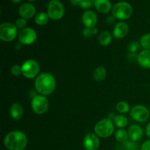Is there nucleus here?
Listing matches in <instances>:
<instances>
[{
	"label": "nucleus",
	"mask_w": 150,
	"mask_h": 150,
	"mask_svg": "<svg viewBox=\"0 0 150 150\" xmlns=\"http://www.w3.org/2000/svg\"><path fill=\"white\" fill-rule=\"evenodd\" d=\"M57 86L55 78L49 73L39 74L35 82V87L37 92L41 95H49L54 92Z\"/></svg>",
	"instance_id": "1"
},
{
	"label": "nucleus",
	"mask_w": 150,
	"mask_h": 150,
	"mask_svg": "<svg viewBox=\"0 0 150 150\" xmlns=\"http://www.w3.org/2000/svg\"><path fill=\"white\" fill-rule=\"evenodd\" d=\"M26 134L20 130H13L5 136L4 144L9 150H23L27 146Z\"/></svg>",
	"instance_id": "2"
},
{
	"label": "nucleus",
	"mask_w": 150,
	"mask_h": 150,
	"mask_svg": "<svg viewBox=\"0 0 150 150\" xmlns=\"http://www.w3.org/2000/svg\"><path fill=\"white\" fill-rule=\"evenodd\" d=\"M114 122L110 118L103 119L95 125V133L103 139L110 137L114 131Z\"/></svg>",
	"instance_id": "3"
},
{
	"label": "nucleus",
	"mask_w": 150,
	"mask_h": 150,
	"mask_svg": "<svg viewBox=\"0 0 150 150\" xmlns=\"http://www.w3.org/2000/svg\"><path fill=\"white\" fill-rule=\"evenodd\" d=\"M112 16L119 20H127L133 14V7L127 1H120L114 4L111 10Z\"/></svg>",
	"instance_id": "4"
},
{
	"label": "nucleus",
	"mask_w": 150,
	"mask_h": 150,
	"mask_svg": "<svg viewBox=\"0 0 150 150\" xmlns=\"http://www.w3.org/2000/svg\"><path fill=\"white\" fill-rule=\"evenodd\" d=\"M18 35V29L15 23L4 22L0 25V39L4 42H12Z\"/></svg>",
	"instance_id": "5"
},
{
	"label": "nucleus",
	"mask_w": 150,
	"mask_h": 150,
	"mask_svg": "<svg viewBox=\"0 0 150 150\" xmlns=\"http://www.w3.org/2000/svg\"><path fill=\"white\" fill-rule=\"evenodd\" d=\"M21 67L22 75L26 79H32L39 76L40 67L39 63L35 59L26 60L23 63Z\"/></svg>",
	"instance_id": "6"
},
{
	"label": "nucleus",
	"mask_w": 150,
	"mask_h": 150,
	"mask_svg": "<svg viewBox=\"0 0 150 150\" xmlns=\"http://www.w3.org/2000/svg\"><path fill=\"white\" fill-rule=\"evenodd\" d=\"M65 13L64 5L59 0H51L48 4L47 13L51 19L59 20L62 18Z\"/></svg>",
	"instance_id": "7"
},
{
	"label": "nucleus",
	"mask_w": 150,
	"mask_h": 150,
	"mask_svg": "<svg viewBox=\"0 0 150 150\" xmlns=\"http://www.w3.org/2000/svg\"><path fill=\"white\" fill-rule=\"evenodd\" d=\"M31 106L34 113L40 115V114H45L48 111V107H49V102L44 95H35L32 100Z\"/></svg>",
	"instance_id": "8"
},
{
	"label": "nucleus",
	"mask_w": 150,
	"mask_h": 150,
	"mask_svg": "<svg viewBox=\"0 0 150 150\" xmlns=\"http://www.w3.org/2000/svg\"><path fill=\"white\" fill-rule=\"evenodd\" d=\"M38 35L35 29L30 27H26L21 29L18 35V39L21 45H32L36 41Z\"/></svg>",
	"instance_id": "9"
},
{
	"label": "nucleus",
	"mask_w": 150,
	"mask_h": 150,
	"mask_svg": "<svg viewBox=\"0 0 150 150\" xmlns=\"http://www.w3.org/2000/svg\"><path fill=\"white\" fill-rule=\"evenodd\" d=\"M130 117L138 122H144L149 117V111L143 105H136L130 111Z\"/></svg>",
	"instance_id": "10"
},
{
	"label": "nucleus",
	"mask_w": 150,
	"mask_h": 150,
	"mask_svg": "<svg viewBox=\"0 0 150 150\" xmlns=\"http://www.w3.org/2000/svg\"><path fill=\"white\" fill-rule=\"evenodd\" d=\"M100 142L99 136L95 133H90L85 136L83 142V148L85 150H97L99 148Z\"/></svg>",
	"instance_id": "11"
},
{
	"label": "nucleus",
	"mask_w": 150,
	"mask_h": 150,
	"mask_svg": "<svg viewBox=\"0 0 150 150\" xmlns=\"http://www.w3.org/2000/svg\"><path fill=\"white\" fill-rule=\"evenodd\" d=\"M81 21L86 28H94L98 23L96 13L92 10H86L82 14Z\"/></svg>",
	"instance_id": "12"
},
{
	"label": "nucleus",
	"mask_w": 150,
	"mask_h": 150,
	"mask_svg": "<svg viewBox=\"0 0 150 150\" xmlns=\"http://www.w3.org/2000/svg\"><path fill=\"white\" fill-rule=\"evenodd\" d=\"M18 13L21 17L23 18H31L35 15L36 8L33 4H30V3H25L19 7Z\"/></svg>",
	"instance_id": "13"
},
{
	"label": "nucleus",
	"mask_w": 150,
	"mask_h": 150,
	"mask_svg": "<svg viewBox=\"0 0 150 150\" xmlns=\"http://www.w3.org/2000/svg\"><path fill=\"white\" fill-rule=\"evenodd\" d=\"M129 32V26L125 22H119L115 25L113 30V35L116 38L122 39L125 38Z\"/></svg>",
	"instance_id": "14"
},
{
	"label": "nucleus",
	"mask_w": 150,
	"mask_h": 150,
	"mask_svg": "<svg viewBox=\"0 0 150 150\" xmlns=\"http://www.w3.org/2000/svg\"><path fill=\"white\" fill-rule=\"evenodd\" d=\"M127 132H128L129 139H130V141H133L135 142L140 140L144 134L142 127L138 125H133L130 126Z\"/></svg>",
	"instance_id": "15"
},
{
	"label": "nucleus",
	"mask_w": 150,
	"mask_h": 150,
	"mask_svg": "<svg viewBox=\"0 0 150 150\" xmlns=\"http://www.w3.org/2000/svg\"><path fill=\"white\" fill-rule=\"evenodd\" d=\"M10 116L13 120H19L23 115V108L19 103H14L10 107Z\"/></svg>",
	"instance_id": "16"
},
{
	"label": "nucleus",
	"mask_w": 150,
	"mask_h": 150,
	"mask_svg": "<svg viewBox=\"0 0 150 150\" xmlns=\"http://www.w3.org/2000/svg\"><path fill=\"white\" fill-rule=\"evenodd\" d=\"M137 61L141 67L150 69V50H144L139 53Z\"/></svg>",
	"instance_id": "17"
},
{
	"label": "nucleus",
	"mask_w": 150,
	"mask_h": 150,
	"mask_svg": "<svg viewBox=\"0 0 150 150\" xmlns=\"http://www.w3.org/2000/svg\"><path fill=\"white\" fill-rule=\"evenodd\" d=\"M95 7L96 10L100 13H108L111 10H112L111 7V2L110 0H95Z\"/></svg>",
	"instance_id": "18"
},
{
	"label": "nucleus",
	"mask_w": 150,
	"mask_h": 150,
	"mask_svg": "<svg viewBox=\"0 0 150 150\" xmlns=\"http://www.w3.org/2000/svg\"><path fill=\"white\" fill-rule=\"evenodd\" d=\"M107 76L106 69L103 66H99L93 72V78L96 81L100 82L105 79Z\"/></svg>",
	"instance_id": "19"
},
{
	"label": "nucleus",
	"mask_w": 150,
	"mask_h": 150,
	"mask_svg": "<svg viewBox=\"0 0 150 150\" xmlns=\"http://www.w3.org/2000/svg\"><path fill=\"white\" fill-rule=\"evenodd\" d=\"M112 40L111 33L108 31H103L101 32L98 37V42L102 46H107L109 45Z\"/></svg>",
	"instance_id": "20"
},
{
	"label": "nucleus",
	"mask_w": 150,
	"mask_h": 150,
	"mask_svg": "<svg viewBox=\"0 0 150 150\" xmlns=\"http://www.w3.org/2000/svg\"><path fill=\"white\" fill-rule=\"evenodd\" d=\"M115 139L119 143H125L126 142L128 141L129 139L128 132L126 131V130L123 128L118 129L115 133Z\"/></svg>",
	"instance_id": "21"
},
{
	"label": "nucleus",
	"mask_w": 150,
	"mask_h": 150,
	"mask_svg": "<svg viewBox=\"0 0 150 150\" xmlns=\"http://www.w3.org/2000/svg\"><path fill=\"white\" fill-rule=\"evenodd\" d=\"M49 16H48V13H44V12H41V13H38L35 16V21L36 24L38 26H44V25L47 24L49 20Z\"/></svg>",
	"instance_id": "22"
},
{
	"label": "nucleus",
	"mask_w": 150,
	"mask_h": 150,
	"mask_svg": "<svg viewBox=\"0 0 150 150\" xmlns=\"http://www.w3.org/2000/svg\"><path fill=\"white\" fill-rule=\"evenodd\" d=\"M114 123L119 128H124L127 125L128 120H127V117L120 114V115L114 116Z\"/></svg>",
	"instance_id": "23"
},
{
	"label": "nucleus",
	"mask_w": 150,
	"mask_h": 150,
	"mask_svg": "<svg viewBox=\"0 0 150 150\" xmlns=\"http://www.w3.org/2000/svg\"><path fill=\"white\" fill-rule=\"evenodd\" d=\"M116 108L120 114H126L130 111V105L125 101H120L117 104Z\"/></svg>",
	"instance_id": "24"
},
{
	"label": "nucleus",
	"mask_w": 150,
	"mask_h": 150,
	"mask_svg": "<svg viewBox=\"0 0 150 150\" xmlns=\"http://www.w3.org/2000/svg\"><path fill=\"white\" fill-rule=\"evenodd\" d=\"M140 44L144 50H150V33L145 34L141 38Z\"/></svg>",
	"instance_id": "25"
},
{
	"label": "nucleus",
	"mask_w": 150,
	"mask_h": 150,
	"mask_svg": "<svg viewBox=\"0 0 150 150\" xmlns=\"http://www.w3.org/2000/svg\"><path fill=\"white\" fill-rule=\"evenodd\" d=\"M98 32V28L94 27V28H86L83 31V35L86 38H89L90 37L93 36V35H97Z\"/></svg>",
	"instance_id": "26"
},
{
	"label": "nucleus",
	"mask_w": 150,
	"mask_h": 150,
	"mask_svg": "<svg viewBox=\"0 0 150 150\" xmlns=\"http://www.w3.org/2000/svg\"><path fill=\"white\" fill-rule=\"evenodd\" d=\"M123 146L127 150H138V149H139L137 144L135 142H133V141H130V142L127 141L125 143L123 144Z\"/></svg>",
	"instance_id": "27"
},
{
	"label": "nucleus",
	"mask_w": 150,
	"mask_h": 150,
	"mask_svg": "<svg viewBox=\"0 0 150 150\" xmlns=\"http://www.w3.org/2000/svg\"><path fill=\"white\" fill-rule=\"evenodd\" d=\"M10 72L15 76H18L20 75H22L21 66L18 65V64H14L13 66H12L11 69H10Z\"/></svg>",
	"instance_id": "28"
},
{
	"label": "nucleus",
	"mask_w": 150,
	"mask_h": 150,
	"mask_svg": "<svg viewBox=\"0 0 150 150\" xmlns=\"http://www.w3.org/2000/svg\"><path fill=\"white\" fill-rule=\"evenodd\" d=\"M26 24H27V22H26V20L25 18H21L17 19L15 22V25L17 27V29H20L21 30L24 28H26Z\"/></svg>",
	"instance_id": "29"
},
{
	"label": "nucleus",
	"mask_w": 150,
	"mask_h": 150,
	"mask_svg": "<svg viewBox=\"0 0 150 150\" xmlns=\"http://www.w3.org/2000/svg\"><path fill=\"white\" fill-rule=\"evenodd\" d=\"M139 46H140V45L137 42H131L128 45L127 50L131 53H136L139 48Z\"/></svg>",
	"instance_id": "30"
},
{
	"label": "nucleus",
	"mask_w": 150,
	"mask_h": 150,
	"mask_svg": "<svg viewBox=\"0 0 150 150\" xmlns=\"http://www.w3.org/2000/svg\"><path fill=\"white\" fill-rule=\"evenodd\" d=\"M92 0H82L79 6L83 9H88L92 6Z\"/></svg>",
	"instance_id": "31"
},
{
	"label": "nucleus",
	"mask_w": 150,
	"mask_h": 150,
	"mask_svg": "<svg viewBox=\"0 0 150 150\" xmlns=\"http://www.w3.org/2000/svg\"><path fill=\"white\" fill-rule=\"evenodd\" d=\"M141 150H150V140H147L143 143Z\"/></svg>",
	"instance_id": "32"
},
{
	"label": "nucleus",
	"mask_w": 150,
	"mask_h": 150,
	"mask_svg": "<svg viewBox=\"0 0 150 150\" xmlns=\"http://www.w3.org/2000/svg\"><path fill=\"white\" fill-rule=\"evenodd\" d=\"M81 1L82 0H70V1H71L73 5H80Z\"/></svg>",
	"instance_id": "33"
},
{
	"label": "nucleus",
	"mask_w": 150,
	"mask_h": 150,
	"mask_svg": "<svg viewBox=\"0 0 150 150\" xmlns=\"http://www.w3.org/2000/svg\"><path fill=\"white\" fill-rule=\"evenodd\" d=\"M146 135H147L148 137L150 139V122L147 125V126H146Z\"/></svg>",
	"instance_id": "34"
},
{
	"label": "nucleus",
	"mask_w": 150,
	"mask_h": 150,
	"mask_svg": "<svg viewBox=\"0 0 150 150\" xmlns=\"http://www.w3.org/2000/svg\"><path fill=\"white\" fill-rule=\"evenodd\" d=\"M11 1L15 4H18V3H20L21 1H22V0H11Z\"/></svg>",
	"instance_id": "35"
},
{
	"label": "nucleus",
	"mask_w": 150,
	"mask_h": 150,
	"mask_svg": "<svg viewBox=\"0 0 150 150\" xmlns=\"http://www.w3.org/2000/svg\"><path fill=\"white\" fill-rule=\"evenodd\" d=\"M29 1H35V0H29Z\"/></svg>",
	"instance_id": "36"
}]
</instances>
